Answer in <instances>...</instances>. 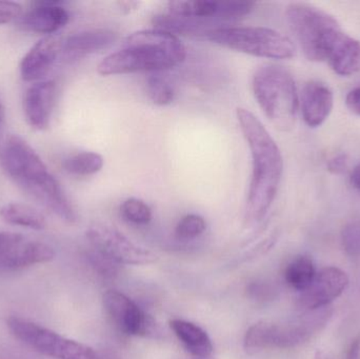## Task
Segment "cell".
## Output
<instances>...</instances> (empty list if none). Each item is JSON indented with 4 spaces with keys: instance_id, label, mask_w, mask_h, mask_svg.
Wrapping results in <instances>:
<instances>
[{
    "instance_id": "1",
    "label": "cell",
    "mask_w": 360,
    "mask_h": 359,
    "mask_svg": "<svg viewBox=\"0 0 360 359\" xmlns=\"http://www.w3.org/2000/svg\"><path fill=\"white\" fill-rule=\"evenodd\" d=\"M236 116L252 157L247 221L258 223L270 210L278 192L283 178V156L269 131L252 112L238 107Z\"/></svg>"
},
{
    "instance_id": "2",
    "label": "cell",
    "mask_w": 360,
    "mask_h": 359,
    "mask_svg": "<svg viewBox=\"0 0 360 359\" xmlns=\"http://www.w3.org/2000/svg\"><path fill=\"white\" fill-rule=\"evenodd\" d=\"M0 155L6 174L21 190L65 223L77 221V213L60 183L25 139L10 135L2 145Z\"/></svg>"
},
{
    "instance_id": "3",
    "label": "cell",
    "mask_w": 360,
    "mask_h": 359,
    "mask_svg": "<svg viewBox=\"0 0 360 359\" xmlns=\"http://www.w3.org/2000/svg\"><path fill=\"white\" fill-rule=\"evenodd\" d=\"M186 57V48L179 36L155 27L129 35L118 50L99 63L97 72L103 76L160 73L177 67Z\"/></svg>"
},
{
    "instance_id": "4",
    "label": "cell",
    "mask_w": 360,
    "mask_h": 359,
    "mask_svg": "<svg viewBox=\"0 0 360 359\" xmlns=\"http://www.w3.org/2000/svg\"><path fill=\"white\" fill-rule=\"evenodd\" d=\"M254 2L179 0L168 2L167 12L156 15L153 23L158 29L175 34L202 35L230 27V23L253 11Z\"/></svg>"
},
{
    "instance_id": "5",
    "label": "cell",
    "mask_w": 360,
    "mask_h": 359,
    "mask_svg": "<svg viewBox=\"0 0 360 359\" xmlns=\"http://www.w3.org/2000/svg\"><path fill=\"white\" fill-rule=\"evenodd\" d=\"M252 90L260 109L277 130L289 132L294 128L300 99L288 70L277 65H262L254 73Z\"/></svg>"
},
{
    "instance_id": "6",
    "label": "cell",
    "mask_w": 360,
    "mask_h": 359,
    "mask_svg": "<svg viewBox=\"0 0 360 359\" xmlns=\"http://www.w3.org/2000/svg\"><path fill=\"white\" fill-rule=\"evenodd\" d=\"M333 310L330 307L304 312V316L287 324L260 322L245 333L243 347L249 354L264 349H293L308 343L329 322Z\"/></svg>"
},
{
    "instance_id": "7",
    "label": "cell",
    "mask_w": 360,
    "mask_h": 359,
    "mask_svg": "<svg viewBox=\"0 0 360 359\" xmlns=\"http://www.w3.org/2000/svg\"><path fill=\"white\" fill-rule=\"evenodd\" d=\"M288 23L304 56L311 61H326L328 52L342 31L338 21L325 11L308 4H291Z\"/></svg>"
},
{
    "instance_id": "8",
    "label": "cell",
    "mask_w": 360,
    "mask_h": 359,
    "mask_svg": "<svg viewBox=\"0 0 360 359\" xmlns=\"http://www.w3.org/2000/svg\"><path fill=\"white\" fill-rule=\"evenodd\" d=\"M203 37L213 44L252 56L289 59L295 46L287 36L266 27H226L213 30Z\"/></svg>"
},
{
    "instance_id": "9",
    "label": "cell",
    "mask_w": 360,
    "mask_h": 359,
    "mask_svg": "<svg viewBox=\"0 0 360 359\" xmlns=\"http://www.w3.org/2000/svg\"><path fill=\"white\" fill-rule=\"evenodd\" d=\"M6 326L15 339L38 353L54 359H99L94 349L25 318L12 316Z\"/></svg>"
},
{
    "instance_id": "10",
    "label": "cell",
    "mask_w": 360,
    "mask_h": 359,
    "mask_svg": "<svg viewBox=\"0 0 360 359\" xmlns=\"http://www.w3.org/2000/svg\"><path fill=\"white\" fill-rule=\"evenodd\" d=\"M86 237L97 254L118 265H149L158 259L151 251L137 246L109 226H92L86 231Z\"/></svg>"
},
{
    "instance_id": "11",
    "label": "cell",
    "mask_w": 360,
    "mask_h": 359,
    "mask_svg": "<svg viewBox=\"0 0 360 359\" xmlns=\"http://www.w3.org/2000/svg\"><path fill=\"white\" fill-rule=\"evenodd\" d=\"M54 257V249L46 242L22 234L0 232V273L49 263Z\"/></svg>"
},
{
    "instance_id": "12",
    "label": "cell",
    "mask_w": 360,
    "mask_h": 359,
    "mask_svg": "<svg viewBox=\"0 0 360 359\" xmlns=\"http://www.w3.org/2000/svg\"><path fill=\"white\" fill-rule=\"evenodd\" d=\"M103 307L120 331L131 337H153L158 326L135 301L124 293L109 290L103 294Z\"/></svg>"
},
{
    "instance_id": "13",
    "label": "cell",
    "mask_w": 360,
    "mask_h": 359,
    "mask_svg": "<svg viewBox=\"0 0 360 359\" xmlns=\"http://www.w3.org/2000/svg\"><path fill=\"white\" fill-rule=\"evenodd\" d=\"M349 276L340 268L327 267L317 272L310 286L298 296L297 305L304 312L330 307L348 288Z\"/></svg>"
},
{
    "instance_id": "14",
    "label": "cell",
    "mask_w": 360,
    "mask_h": 359,
    "mask_svg": "<svg viewBox=\"0 0 360 359\" xmlns=\"http://www.w3.org/2000/svg\"><path fill=\"white\" fill-rule=\"evenodd\" d=\"M56 97V84L41 80L30 86L23 98V111L27 124L35 130H46L50 124Z\"/></svg>"
},
{
    "instance_id": "15",
    "label": "cell",
    "mask_w": 360,
    "mask_h": 359,
    "mask_svg": "<svg viewBox=\"0 0 360 359\" xmlns=\"http://www.w3.org/2000/svg\"><path fill=\"white\" fill-rule=\"evenodd\" d=\"M63 42L53 36L36 42L20 63V75L25 81H41L61 54Z\"/></svg>"
},
{
    "instance_id": "16",
    "label": "cell",
    "mask_w": 360,
    "mask_h": 359,
    "mask_svg": "<svg viewBox=\"0 0 360 359\" xmlns=\"http://www.w3.org/2000/svg\"><path fill=\"white\" fill-rule=\"evenodd\" d=\"M334 95L323 82L312 80L304 86L300 99L302 118L310 128L321 126L333 110Z\"/></svg>"
},
{
    "instance_id": "17",
    "label": "cell",
    "mask_w": 360,
    "mask_h": 359,
    "mask_svg": "<svg viewBox=\"0 0 360 359\" xmlns=\"http://www.w3.org/2000/svg\"><path fill=\"white\" fill-rule=\"evenodd\" d=\"M117 35L109 30L97 29L69 36L61 46V55L68 61H75L109 48Z\"/></svg>"
},
{
    "instance_id": "18",
    "label": "cell",
    "mask_w": 360,
    "mask_h": 359,
    "mask_svg": "<svg viewBox=\"0 0 360 359\" xmlns=\"http://www.w3.org/2000/svg\"><path fill=\"white\" fill-rule=\"evenodd\" d=\"M326 61L340 76H350L360 71V41L344 31L338 34L328 52Z\"/></svg>"
},
{
    "instance_id": "19",
    "label": "cell",
    "mask_w": 360,
    "mask_h": 359,
    "mask_svg": "<svg viewBox=\"0 0 360 359\" xmlns=\"http://www.w3.org/2000/svg\"><path fill=\"white\" fill-rule=\"evenodd\" d=\"M70 20V14L58 2H40L32 8L22 23L25 29L39 34H53L63 29Z\"/></svg>"
},
{
    "instance_id": "20",
    "label": "cell",
    "mask_w": 360,
    "mask_h": 359,
    "mask_svg": "<svg viewBox=\"0 0 360 359\" xmlns=\"http://www.w3.org/2000/svg\"><path fill=\"white\" fill-rule=\"evenodd\" d=\"M170 328L188 353L201 359L211 355L213 344L209 335L200 327L188 320H172Z\"/></svg>"
},
{
    "instance_id": "21",
    "label": "cell",
    "mask_w": 360,
    "mask_h": 359,
    "mask_svg": "<svg viewBox=\"0 0 360 359\" xmlns=\"http://www.w3.org/2000/svg\"><path fill=\"white\" fill-rule=\"evenodd\" d=\"M0 217L6 223L32 230H44L46 227V216L27 204L10 202L0 208Z\"/></svg>"
},
{
    "instance_id": "22",
    "label": "cell",
    "mask_w": 360,
    "mask_h": 359,
    "mask_svg": "<svg viewBox=\"0 0 360 359\" xmlns=\"http://www.w3.org/2000/svg\"><path fill=\"white\" fill-rule=\"evenodd\" d=\"M316 273L313 259L307 255H298L285 267V280L288 286L302 293L310 286Z\"/></svg>"
},
{
    "instance_id": "23",
    "label": "cell",
    "mask_w": 360,
    "mask_h": 359,
    "mask_svg": "<svg viewBox=\"0 0 360 359\" xmlns=\"http://www.w3.org/2000/svg\"><path fill=\"white\" fill-rule=\"evenodd\" d=\"M105 160L101 154L95 152H79L65 158L63 169L76 176H90L103 169Z\"/></svg>"
},
{
    "instance_id": "24",
    "label": "cell",
    "mask_w": 360,
    "mask_h": 359,
    "mask_svg": "<svg viewBox=\"0 0 360 359\" xmlns=\"http://www.w3.org/2000/svg\"><path fill=\"white\" fill-rule=\"evenodd\" d=\"M147 94L152 103L158 105H168L175 98V91L172 84L160 73H151L146 81Z\"/></svg>"
},
{
    "instance_id": "25",
    "label": "cell",
    "mask_w": 360,
    "mask_h": 359,
    "mask_svg": "<svg viewBox=\"0 0 360 359\" xmlns=\"http://www.w3.org/2000/svg\"><path fill=\"white\" fill-rule=\"evenodd\" d=\"M122 216L135 225H147L152 221V210L145 202L137 198H129L120 206Z\"/></svg>"
},
{
    "instance_id": "26",
    "label": "cell",
    "mask_w": 360,
    "mask_h": 359,
    "mask_svg": "<svg viewBox=\"0 0 360 359\" xmlns=\"http://www.w3.org/2000/svg\"><path fill=\"white\" fill-rule=\"evenodd\" d=\"M207 228L203 217L196 214H188L182 217L175 228V235L182 240H191L200 236Z\"/></svg>"
},
{
    "instance_id": "27",
    "label": "cell",
    "mask_w": 360,
    "mask_h": 359,
    "mask_svg": "<svg viewBox=\"0 0 360 359\" xmlns=\"http://www.w3.org/2000/svg\"><path fill=\"white\" fill-rule=\"evenodd\" d=\"M342 244L349 256L360 259V219L344 227L342 231Z\"/></svg>"
},
{
    "instance_id": "28",
    "label": "cell",
    "mask_w": 360,
    "mask_h": 359,
    "mask_svg": "<svg viewBox=\"0 0 360 359\" xmlns=\"http://www.w3.org/2000/svg\"><path fill=\"white\" fill-rule=\"evenodd\" d=\"M20 4L13 1H0V25L11 22V21L20 16Z\"/></svg>"
},
{
    "instance_id": "29",
    "label": "cell",
    "mask_w": 360,
    "mask_h": 359,
    "mask_svg": "<svg viewBox=\"0 0 360 359\" xmlns=\"http://www.w3.org/2000/svg\"><path fill=\"white\" fill-rule=\"evenodd\" d=\"M347 167H348V160L344 154L334 156L328 162V170L333 174H342L346 171Z\"/></svg>"
},
{
    "instance_id": "30",
    "label": "cell",
    "mask_w": 360,
    "mask_h": 359,
    "mask_svg": "<svg viewBox=\"0 0 360 359\" xmlns=\"http://www.w3.org/2000/svg\"><path fill=\"white\" fill-rule=\"evenodd\" d=\"M347 107L350 109L351 112L360 116V86L359 88L353 89L347 95Z\"/></svg>"
},
{
    "instance_id": "31",
    "label": "cell",
    "mask_w": 360,
    "mask_h": 359,
    "mask_svg": "<svg viewBox=\"0 0 360 359\" xmlns=\"http://www.w3.org/2000/svg\"><path fill=\"white\" fill-rule=\"evenodd\" d=\"M272 288L266 286V285L253 284L250 289V292L252 293L254 297L257 299H268L270 294H272Z\"/></svg>"
},
{
    "instance_id": "32",
    "label": "cell",
    "mask_w": 360,
    "mask_h": 359,
    "mask_svg": "<svg viewBox=\"0 0 360 359\" xmlns=\"http://www.w3.org/2000/svg\"><path fill=\"white\" fill-rule=\"evenodd\" d=\"M360 358V337H357L351 344L347 352L346 359H359Z\"/></svg>"
},
{
    "instance_id": "33",
    "label": "cell",
    "mask_w": 360,
    "mask_h": 359,
    "mask_svg": "<svg viewBox=\"0 0 360 359\" xmlns=\"http://www.w3.org/2000/svg\"><path fill=\"white\" fill-rule=\"evenodd\" d=\"M351 185L355 190L360 192V164L355 167L352 174H351Z\"/></svg>"
},
{
    "instance_id": "34",
    "label": "cell",
    "mask_w": 360,
    "mask_h": 359,
    "mask_svg": "<svg viewBox=\"0 0 360 359\" xmlns=\"http://www.w3.org/2000/svg\"><path fill=\"white\" fill-rule=\"evenodd\" d=\"M315 359H334L327 352L323 351V350H317L315 352Z\"/></svg>"
},
{
    "instance_id": "35",
    "label": "cell",
    "mask_w": 360,
    "mask_h": 359,
    "mask_svg": "<svg viewBox=\"0 0 360 359\" xmlns=\"http://www.w3.org/2000/svg\"><path fill=\"white\" fill-rule=\"evenodd\" d=\"M4 119V107L2 103L1 97H0V124H2Z\"/></svg>"
}]
</instances>
